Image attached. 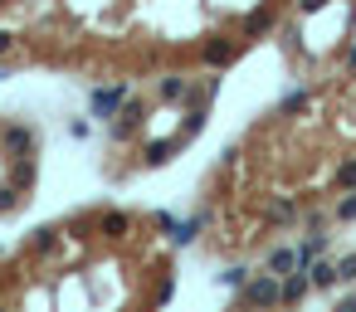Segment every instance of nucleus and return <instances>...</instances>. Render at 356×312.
<instances>
[{
    "label": "nucleus",
    "mask_w": 356,
    "mask_h": 312,
    "mask_svg": "<svg viewBox=\"0 0 356 312\" xmlns=\"http://www.w3.org/2000/svg\"><path fill=\"white\" fill-rule=\"evenodd\" d=\"M239 302H244V307H254V312L283 307V278H274V274H254V278L239 288Z\"/></svg>",
    "instance_id": "nucleus-1"
},
{
    "label": "nucleus",
    "mask_w": 356,
    "mask_h": 312,
    "mask_svg": "<svg viewBox=\"0 0 356 312\" xmlns=\"http://www.w3.org/2000/svg\"><path fill=\"white\" fill-rule=\"evenodd\" d=\"M127 98H132V83H103V88L88 93V113H93L98 122H113V118L127 108Z\"/></svg>",
    "instance_id": "nucleus-2"
},
{
    "label": "nucleus",
    "mask_w": 356,
    "mask_h": 312,
    "mask_svg": "<svg viewBox=\"0 0 356 312\" xmlns=\"http://www.w3.org/2000/svg\"><path fill=\"white\" fill-rule=\"evenodd\" d=\"M327 244H332V234H322V230H313V239H302L298 244V274H308L318 258L327 254Z\"/></svg>",
    "instance_id": "nucleus-3"
},
{
    "label": "nucleus",
    "mask_w": 356,
    "mask_h": 312,
    "mask_svg": "<svg viewBox=\"0 0 356 312\" xmlns=\"http://www.w3.org/2000/svg\"><path fill=\"white\" fill-rule=\"evenodd\" d=\"M264 274H274V278L298 274V249H269V258H264Z\"/></svg>",
    "instance_id": "nucleus-4"
},
{
    "label": "nucleus",
    "mask_w": 356,
    "mask_h": 312,
    "mask_svg": "<svg viewBox=\"0 0 356 312\" xmlns=\"http://www.w3.org/2000/svg\"><path fill=\"white\" fill-rule=\"evenodd\" d=\"M200 230H205V215H190V220H176L166 234H171V244H195Z\"/></svg>",
    "instance_id": "nucleus-5"
},
{
    "label": "nucleus",
    "mask_w": 356,
    "mask_h": 312,
    "mask_svg": "<svg viewBox=\"0 0 356 312\" xmlns=\"http://www.w3.org/2000/svg\"><path fill=\"white\" fill-rule=\"evenodd\" d=\"M313 108V93L308 88H293L283 102H278V118H298V113H308Z\"/></svg>",
    "instance_id": "nucleus-6"
},
{
    "label": "nucleus",
    "mask_w": 356,
    "mask_h": 312,
    "mask_svg": "<svg viewBox=\"0 0 356 312\" xmlns=\"http://www.w3.org/2000/svg\"><path fill=\"white\" fill-rule=\"evenodd\" d=\"M308 288H313V278H308V274H288V278H283V307L302 302V298H308Z\"/></svg>",
    "instance_id": "nucleus-7"
},
{
    "label": "nucleus",
    "mask_w": 356,
    "mask_h": 312,
    "mask_svg": "<svg viewBox=\"0 0 356 312\" xmlns=\"http://www.w3.org/2000/svg\"><path fill=\"white\" fill-rule=\"evenodd\" d=\"M0 142H5V151H15V156H20V151H30V146H34V127H20V122H15V127H5V137H0Z\"/></svg>",
    "instance_id": "nucleus-8"
},
{
    "label": "nucleus",
    "mask_w": 356,
    "mask_h": 312,
    "mask_svg": "<svg viewBox=\"0 0 356 312\" xmlns=\"http://www.w3.org/2000/svg\"><path fill=\"white\" fill-rule=\"evenodd\" d=\"M157 93H162V102H186V98H190V83H186L181 74H166Z\"/></svg>",
    "instance_id": "nucleus-9"
},
{
    "label": "nucleus",
    "mask_w": 356,
    "mask_h": 312,
    "mask_svg": "<svg viewBox=\"0 0 356 312\" xmlns=\"http://www.w3.org/2000/svg\"><path fill=\"white\" fill-rule=\"evenodd\" d=\"M269 30H274V10H269V5L249 10V20H244V34H249V39H259V34H269Z\"/></svg>",
    "instance_id": "nucleus-10"
},
{
    "label": "nucleus",
    "mask_w": 356,
    "mask_h": 312,
    "mask_svg": "<svg viewBox=\"0 0 356 312\" xmlns=\"http://www.w3.org/2000/svg\"><path fill=\"white\" fill-rule=\"evenodd\" d=\"M205 64H210V69L234 64V44H230V39H210V44H205Z\"/></svg>",
    "instance_id": "nucleus-11"
},
{
    "label": "nucleus",
    "mask_w": 356,
    "mask_h": 312,
    "mask_svg": "<svg viewBox=\"0 0 356 312\" xmlns=\"http://www.w3.org/2000/svg\"><path fill=\"white\" fill-rule=\"evenodd\" d=\"M293 220H298V205H293L288 195L269 200V225H293Z\"/></svg>",
    "instance_id": "nucleus-12"
},
{
    "label": "nucleus",
    "mask_w": 356,
    "mask_h": 312,
    "mask_svg": "<svg viewBox=\"0 0 356 312\" xmlns=\"http://www.w3.org/2000/svg\"><path fill=\"white\" fill-rule=\"evenodd\" d=\"M308 278H313V288H337L342 278H337V264H327V258H318V264L308 269Z\"/></svg>",
    "instance_id": "nucleus-13"
},
{
    "label": "nucleus",
    "mask_w": 356,
    "mask_h": 312,
    "mask_svg": "<svg viewBox=\"0 0 356 312\" xmlns=\"http://www.w3.org/2000/svg\"><path fill=\"white\" fill-rule=\"evenodd\" d=\"M137 122H142V102H127V108L118 113V137H127Z\"/></svg>",
    "instance_id": "nucleus-14"
},
{
    "label": "nucleus",
    "mask_w": 356,
    "mask_h": 312,
    "mask_svg": "<svg viewBox=\"0 0 356 312\" xmlns=\"http://www.w3.org/2000/svg\"><path fill=\"white\" fill-rule=\"evenodd\" d=\"M127 225H132V220H127L122 210H108L103 220H98V230H103V234H127Z\"/></svg>",
    "instance_id": "nucleus-15"
},
{
    "label": "nucleus",
    "mask_w": 356,
    "mask_h": 312,
    "mask_svg": "<svg viewBox=\"0 0 356 312\" xmlns=\"http://www.w3.org/2000/svg\"><path fill=\"white\" fill-rule=\"evenodd\" d=\"M171 151H176V142H146V161L162 166V161H171Z\"/></svg>",
    "instance_id": "nucleus-16"
},
{
    "label": "nucleus",
    "mask_w": 356,
    "mask_h": 312,
    "mask_svg": "<svg viewBox=\"0 0 356 312\" xmlns=\"http://www.w3.org/2000/svg\"><path fill=\"white\" fill-rule=\"evenodd\" d=\"M54 244H59V230H34V254H54Z\"/></svg>",
    "instance_id": "nucleus-17"
},
{
    "label": "nucleus",
    "mask_w": 356,
    "mask_h": 312,
    "mask_svg": "<svg viewBox=\"0 0 356 312\" xmlns=\"http://www.w3.org/2000/svg\"><path fill=\"white\" fill-rule=\"evenodd\" d=\"M249 278H254V274H249V269H239V264H234V269H225V274H220V283H225V288H234V293H239V288H244V283H249Z\"/></svg>",
    "instance_id": "nucleus-18"
},
{
    "label": "nucleus",
    "mask_w": 356,
    "mask_h": 312,
    "mask_svg": "<svg viewBox=\"0 0 356 312\" xmlns=\"http://www.w3.org/2000/svg\"><path fill=\"white\" fill-rule=\"evenodd\" d=\"M337 278L342 283H356V254L351 258H337Z\"/></svg>",
    "instance_id": "nucleus-19"
},
{
    "label": "nucleus",
    "mask_w": 356,
    "mask_h": 312,
    "mask_svg": "<svg viewBox=\"0 0 356 312\" xmlns=\"http://www.w3.org/2000/svg\"><path fill=\"white\" fill-rule=\"evenodd\" d=\"M337 220H356V190L337 200Z\"/></svg>",
    "instance_id": "nucleus-20"
},
{
    "label": "nucleus",
    "mask_w": 356,
    "mask_h": 312,
    "mask_svg": "<svg viewBox=\"0 0 356 312\" xmlns=\"http://www.w3.org/2000/svg\"><path fill=\"white\" fill-rule=\"evenodd\" d=\"M337 181H342V190H356V161H342Z\"/></svg>",
    "instance_id": "nucleus-21"
},
{
    "label": "nucleus",
    "mask_w": 356,
    "mask_h": 312,
    "mask_svg": "<svg viewBox=\"0 0 356 312\" xmlns=\"http://www.w3.org/2000/svg\"><path fill=\"white\" fill-rule=\"evenodd\" d=\"M88 132H93V127H88V122H83V118H74V122H69V137H74V142H83V137H88Z\"/></svg>",
    "instance_id": "nucleus-22"
},
{
    "label": "nucleus",
    "mask_w": 356,
    "mask_h": 312,
    "mask_svg": "<svg viewBox=\"0 0 356 312\" xmlns=\"http://www.w3.org/2000/svg\"><path fill=\"white\" fill-rule=\"evenodd\" d=\"M322 5H327V0H298V10H302V15H318Z\"/></svg>",
    "instance_id": "nucleus-23"
},
{
    "label": "nucleus",
    "mask_w": 356,
    "mask_h": 312,
    "mask_svg": "<svg viewBox=\"0 0 356 312\" xmlns=\"http://www.w3.org/2000/svg\"><path fill=\"white\" fill-rule=\"evenodd\" d=\"M15 205V190H0V210H10Z\"/></svg>",
    "instance_id": "nucleus-24"
},
{
    "label": "nucleus",
    "mask_w": 356,
    "mask_h": 312,
    "mask_svg": "<svg viewBox=\"0 0 356 312\" xmlns=\"http://www.w3.org/2000/svg\"><path fill=\"white\" fill-rule=\"evenodd\" d=\"M337 312H356V298H342V302H337Z\"/></svg>",
    "instance_id": "nucleus-25"
},
{
    "label": "nucleus",
    "mask_w": 356,
    "mask_h": 312,
    "mask_svg": "<svg viewBox=\"0 0 356 312\" xmlns=\"http://www.w3.org/2000/svg\"><path fill=\"white\" fill-rule=\"evenodd\" d=\"M10 49H15V39H10V34H0V54H10Z\"/></svg>",
    "instance_id": "nucleus-26"
},
{
    "label": "nucleus",
    "mask_w": 356,
    "mask_h": 312,
    "mask_svg": "<svg viewBox=\"0 0 356 312\" xmlns=\"http://www.w3.org/2000/svg\"><path fill=\"white\" fill-rule=\"evenodd\" d=\"M351 64H356V44H351Z\"/></svg>",
    "instance_id": "nucleus-27"
},
{
    "label": "nucleus",
    "mask_w": 356,
    "mask_h": 312,
    "mask_svg": "<svg viewBox=\"0 0 356 312\" xmlns=\"http://www.w3.org/2000/svg\"><path fill=\"white\" fill-rule=\"evenodd\" d=\"M244 312H254V307H244Z\"/></svg>",
    "instance_id": "nucleus-28"
}]
</instances>
